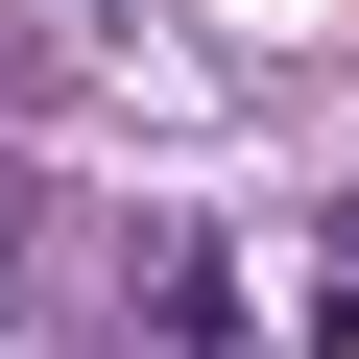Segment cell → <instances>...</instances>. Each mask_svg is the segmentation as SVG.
Segmentation results:
<instances>
[{"instance_id":"obj_1","label":"cell","mask_w":359,"mask_h":359,"mask_svg":"<svg viewBox=\"0 0 359 359\" xmlns=\"http://www.w3.org/2000/svg\"><path fill=\"white\" fill-rule=\"evenodd\" d=\"M335 335H359V216H335Z\"/></svg>"}]
</instances>
